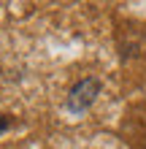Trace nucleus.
<instances>
[{
  "mask_svg": "<svg viewBox=\"0 0 146 149\" xmlns=\"http://www.w3.org/2000/svg\"><path fill=\"white\" fill-rule=\"evenodd\" d=\"M98 95H100V81L95 76H87V79H81L79 84H73V90L68 92L65 106H68L71 114H84L98 100Z\"/></svg>",
  "mask_w": 146,
  "mask_h": 149,
  "instance_id": "f257e3e1",
  "label": "nucleus"
},
{
  "mask_svg": "<svg viewBox=\"0 0 146 149\" xmlns=\"http://www.w3.org/2000/svg\"><path fill=\"white\" fill-rule=\"evenodd\" d=\"M8 125H11V122H8V117H3V119H0V133H3V130H6Z\"/></svg>",
  "mask_w": 146,
  "mask_h": 149,
  "instance_id": "f03ea898",
  "label": "nucleus"
}]
</instances>
